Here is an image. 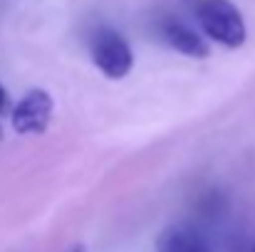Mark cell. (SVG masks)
<instances>
[{
  "label": "cell",
  "instance_id": "6",
  "mask_svg": "<svg viewBox=\"0 0 255 252\" xmlns=\"http://www.w3.org/2000/svg\"><path fill=\"white\" fill-rule=\"evenodd\" d=\"M7 109V91H5V86L0 84V114Z\"/></svg>",
  "mask_w": 255,
  "mask_h": 252
},
{
  "label": "cell",
  "instance_id": "3",
  "mask_svg": "<svg viewBox=\"0 0 255 252\" xmlns=\"http://www.w3.org/2000/svg\"><path fill=\"white\" fill-rule=\"evenodd\" d=\"M52 111H55V101L50 96V91L45 89H30L12 109L10 124L20 136H35V134H45L50 121H52Z\"/></svg>",
  "mask_w": 255,
  "mask_h": 252
},
{
  "label": "cell",
  "instance_id": "2",
  "mask_svg": "<svg viewBox=\"0 0 255 252\" xmlns=\"http://www.w3.org/2000/svg\"><path fill=\"white\" fill-rule=\"evenodd\" d=\"M92 60L97 70L109 80H124L134 67V52L129 42L114 30H102L92 40Z\"/></svg>",
  "mask_w": 255,
  "mask_h": 252
},
{
  "label": "cell",
  "instance_id": "5",
  "mask_svg": "<svg viewBox=\"0 0 255 252\" xmlns=\"http://www.w3.org/2000/svg\"><path fill=\"white\" fill-rule=\"evenodd\" d=\"M164 40L169 42L171 47L186 57H193V60H203L208 57V45L183 22H176V20H169L164 25Z\"/></svg>",
  "mask_w": 255,
  "mask_h": 252
},
{
  "label": "cell",
  "instance_id": "7",
  "mask_svg": "<svg viewBox=\"0 0 255 252\" xmlns=\"http://www.w3.org/2000/svg\"><path fill=\"white\" fill-rule=\"evenodd\" d=\"M0 141H2V129H0Z\"/></svg>",
  "mask_w": 255,
  "mask_h": 252
},
{
  "label": "cell",
  "instance_id": "1",
  "mask_svg": "<svg viewBox=\"0 0 255 252\" xmlns=\"http://www.w3.org/2000/svg\"><path fill=\"white\" fill-rule=\"evenodd\" d=\"M196 17L203 27V32L223 45V47H241L246 45V37H248V30H246V22H243V15L238 12V7L228 0H201L196 5Z\"/></svg>",
  "mask_w": 255,
  "mask_h": 252
},
{
  "label": "cell",
  "instance_id": "9",
  "mask_svg": "<svg viewBox=\"0 0 255 252\" xmlns=\"http://www.w3.org/2000/svg\"><path fill=\"white\" fill-rule=\"evenodd\" d=\"M253 252H255V250H253Z\"/></svg>",
  "mask_w": 255,
  "mask_h": 252
},
{
  "label": "cell",
  "instance_id": "8",
  "mask_svg": "<svg viewBox=\"0 0 255 252\" xmlns=\"http://www.w3.org/2000/svg\"><path fill=\"white\" fill-rule=\"evenodd\" d=\"M75 252H82V250H75Z\"/></svg>",
  "mask_w": 255,
  "mask_h": 252
},
{
  "label": "cell",
  "instance_id": "4",
  "mask_svg": "<svg viewBox=\"0 0 255 252\" xmlns=\"http://www.w3.org/2000/svg\"><path fill=\"white\" fill-rule=\"evenodd\" d=\"M159 252H211L206 238L193 228V225H171L166 228L159 240H156Z\"/></svg>",
  "mask_w": 255,
  "mask_h": 252
}]
</instances>
